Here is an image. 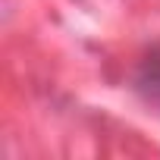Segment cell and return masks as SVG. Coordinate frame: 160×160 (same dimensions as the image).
Masks as SVG:
<instances>
[{
	"mask_svg": "<svg viewBox=\"0 0 160 160\" xmlns=\"http://www.w3.org/2000/svg\"><path fill=\"white\" fill-rule=\"evenodd\" d=\"M135 88H138V94L148 104H157L160 107V47H154L141 60V66L135 72Z\"/></svg>",
	"mask_w": 160,
	"mask_h": 160,
	"instance_id": "1",
	"label": "cell"
}]
</instances>
